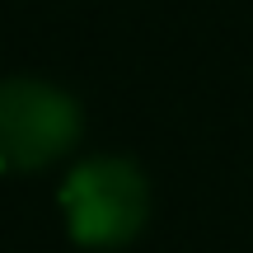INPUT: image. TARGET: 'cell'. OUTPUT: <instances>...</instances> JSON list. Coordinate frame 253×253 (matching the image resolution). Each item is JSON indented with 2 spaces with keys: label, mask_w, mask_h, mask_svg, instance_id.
<instances>
[{
  "label": "cell",
  "mask_w": 253,
  "mask_h": 253,
  "mask_svg": "<svg viewBox=\"0 0 253 253\" xmlns=\"http://www.w3.org/2000/svg\"><path fill=\"white\" fill-rule=\"evenodd\" d=\"M66 235L80 249H126L150 220L145 169L126 155H89L61 183Z\"/></svg>",
  "instance_id": "cell-1"
},
{
  "label": "cell",
  "mask_w": 253,
  "mask_h": 253,
  "mask_svg": "<svg viewBox=\"0 0 253 253\" xmlns=\"http://www.w3.org/2000/svg\"><path fill=\"white\" fill-rule=\"evenodd\" d=\"M84 136V108L71 89L38 75L0 80V173H38Z\"/></svg>",
  "instance_id": "cell-2"
}]
</instances>
